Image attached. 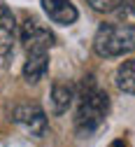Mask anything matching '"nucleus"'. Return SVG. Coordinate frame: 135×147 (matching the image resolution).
I'll list each match as a JSON object with an SVG mask.
<instances>
[{"label": "nucleus", "mask_w": 135, "mask_h": 147, "mask_svg": "<svg viewBox=\"0 0 135 147\" xmlns=\"http://www.w3.org/2000/svg\"><path fill=\"white\" fill-rule=\"evenodd\" d=\"M107 110H109V96L105 94L103 89L95 86L93 77H86L84 89H82V96H79V107H77V133L79 136H89L98 128L105 117H107Z\"/></svg>", "instance_id": "obj_1"}, {"label": "nucleus", "mask_w": 135, "mask_h": 147, "mask_svg": "<svg viewBox=\"0 0 135 147\" xmlns=\"http://www.w3.org/2000/svg\"><path fill=\"white\" fill-rule=\"evenodd\" d=\"M93 49L103 59H114L135 49V26L124 24H103L95 30Z\"/></svg>", "instance_id": "obj_2"}, {"label": "nucleus", "mask_w": 135, "mask_h": 147, "mask_svg": "<svg viewBox=\"0 0 135 147\" xmlns=\"http://www.w3.org/2000/svg\"><path fill=\"white\" fill-rule=\"evenodd\" d=\"M12 121L26 126L33 136H44L47 133V115L37 105H16L12 110Z\"/></svg>", "instance_id": "obj_3"}, {"label": "nucleus", "mask_w": 135, "mask_h": 147, "mask_svg": "<svg viewBox=\"0 0 135 147\" xmlns=\"http://www.w3.org/2000/svg\"><path fill=\"white\" fill-rule=\"evenodd\" d=\"M21 42L26 47V51H33V49H47L54 45V35L35 19H26L24 26H21Z\"/></svg>", "instance_id": "obj_4"}, {"label": "nucleus", "mask_w": 135, "mask_h": 147, "mask_svg": "<svg viewBox=\"0 0 135 147\" xmlns=\"http://www.w3.org/2000/svg\"><path fill=\"white\" fill-rule=\"evenodd\" d=\"M40 5L44 9V14L54 24H61V26H70L77 21V7L70 3V0H40Z\"/></svg>", "instance_id": "obj_5"}, {"label": "nucleus", "mask_w": 135, "mask_h": 147, "mask_svg": "<svg viewBox=\"0 0 135 147\" xmlns=\"http://www.w3.org/2000/svg\"><path fill=\"white\" fill-rule=\"evenodd\" d=\"M49 68V51L47 49H33L28 51V59L24 63V77L28 82H40Z\"/></svg>", "instance_id": "obj_6"}, {"label": "nucleus", "mask_w": 135, "mask_h": 147, "mask_svg": "<svg viewBox=\"0 0 135 147\" xmlns=\"http://www.w3.org/2000/svg\"><path fill=\"white\" fill-rule=\"evenodd\" d=\"M14 42H16V19L5 5H0V56L9 54Z\"/></svg>", "instance_id": "obj_7"}, {"label": "nucleus", "mask_w": 135, "mask_h": 147, "mask_svg": "<svg viewBox=\"0 0 135 147\" xmlns=\"http://www.w3.org/2000/svg\"><path fill=\"white\" fill-rule=\"evenodd\" d=\"M75 98V86L68 82H54L51 86V112L54 115H63L68 112V107Z\"/></svg>", "instance_id": "obj_8"}, {"label": "nucleus", "mask_w": 135, "mask_h": 147, "mask_svg": "<svg viewBox=\"0 0 135 147\" xmlns=\"http://www.w3.org/2000/svg\"><path fill=\"white\" fill-rule=\"evenodd\" d=\"M117 86L124 94H133L135 96V59L126 61L124 65H119L117 70Z\"/></svg>", "instance_id": "obj_9"}, {"label": "nucleus", "mask_w": 135, "mask_h": 147, "mask_svg": "<svg viewBox=\"0 0 135 147\" xmlns=\"http://www.w3.org/2000/svg\"><path fill=\"white\" fill-rule=\"evenodd\" d=\"M89 3L98 12H114V9L121 7V0H89Z\"/></svg>", "instance_id": "obj_10"}, {"label": "nucleus", "mask_w": 135, "mask_h": 147, "mask_svg": "<svg viewBox=\"0 0 135 147\" xmlns=\"http://www.w3.org/2000/svg\"><path fill=\"white\" fill-rule=\"evenodd\" d=\"M121 5H126V7H128V12H130V14H135V0H121Z\"/></svg>", "instance_id": "obj_11"}, {"label": "nucleus", "mask_w": 135, "mask_h": 147, "mask_svg": "<svg viewBox=\"0 0 135 147\" xmlns=\"http://www.w3.org/2000/svg\"><path fill=\"white\" fill-rule=\"evenodd\" d=\"M109 147H130V142H126V140H121V138H119V140H114Z\"/></svg>", "instance_id": "obj_12"}]
</instances>
